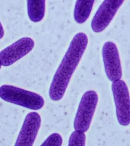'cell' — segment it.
I'll return each mask as SVG.
<instances>
[{
  "label": "cell",
  "instance_id": "30bf717a",
  "mask_svg": "<svg viewBox=\"0 0 130 146\" xmlns=\"http://www.w3.org/2000/svg\"><path fill=\"white\" fill-rule=\"evenodd\" d=\"M46 0H27V14L30 21L38 22L42 21L45 13Z\"/></svg>",
  "mask_w": 130,
  "mask_h": 146
},
{
  "label": "cell",
  "instance_id": "3957f363",
  "mask_svg": "<svg viewBox=\"0 0 130 146\" xmlns=\"http://www.w3.org/2000/svg\"><path fill=\"white\" fill-rule=\"evenodd\" d=\"M98 102V95L95 91H87L83 95L74 121L75 131L83 133L88 131Z\"/></svg>",
  "mask_w": 130,
  "mask_h": 146
},
{
  "label": "cell",
  "instance_id": "4fadbf2b",
  "mask_svg": "<svg viewBox=\"0 0 130 146\" xmlns=\"http://www.w3.org/2000/svg\"><path fill=\"white\" fill-rule=\"evenodd\" d=\"M4 29H3V27L2 25V23H1L0 22V39H2L4 35Z\"/></svg>",
  "mask_w": 130,
  "mask_h": 146
},
{
  "label": "cell",
  "instance_id": "6da1fadb",
  "mask_svg": "<svg viewBox=\"0 0 130 146\" xmlns=\"http://www.w3.org/2000/svg\"><path fill=\"white\" fill-rule=\"evenodd\" d=\"M87 44V36L83 33L76 34L72 38L51 83L49 96L51 100L58 101L63 97L71 78L86 49Z\"/></svg>",
  "mask_w": 130,
  "mask_h": 146
},
{
  "label": "cell",
  "instance_id": "8fae6325",
  "mask_svg": "<svg viewBox=\"0 0 130 146\" xmlns=\"http://www.w3.org/2000/svg\"><path fill=\"white\" fill-rule=\"evenodd\" d=\"M86 135L84 133L74 131L71 134L68 146H85Z\"/></svg>",
  "mask_w": 130,
  "mask_h": 146
},
{
  "label": "cell",
  "instance_id": "52a82bcc",
  "mask_svg": "<svg viewBox=\"0 0 130 146\" xmlns=\"http://www.w3.org/2000/svg\"><path fill=\"white\" fill-rule=\"evenodd\" d=\"M124 0H104L91 21V28L95 33L103 31L110 23Z\"/></svg>",
  "mask_w": 130,
  "mask_h": 146
},
{
  "label": "cell",
  "instance_id": "7a4b0ae2",
  "mask_svg": "<svg viewBox=\"0 0 130 146\" xmlns=\"http://www.w3.org/2000/svg\"><path fill=\"white\" fill-rule=\"evenodd\" d=\"M0 98L6 102L32 110L40 109L44 103L40 95L11 85L0 87Z\"/></svg>",
  "mask_w": 130,
  "mask_h": 146
},
{
  "label": "cell",
  "instance_id": "277c9868",
  "mask_svg": "<svg viewBox=\"0 0 130 146\" xmlns=\"http://www.w3.org/2000/svg\"><path fill=\"white\" fill-rule=\"evenodd\" d=\"M112 91L119 123L127 125L130 122V101L128 89L125 82L117 80L112 84Z\"/></svg>",
  "mask_w": 130,
  "mask_h": 146
},
{
  "label": "cell",
  "instance_id": "9c48e42d",
  "mask_svg": "<svg viewBox=\"0 0 130 146\" xmlns=\"http://www.w3.org/2000/svg\"><path fill=\"white\" fill-rule=\"evenodd\" d=\"M95 0H76L74 17L75 21L79 24L86 22L92 11Z\"/></svg>",
  "mask_w": 130,
  "mask_h": 146
},
{
  "label": "cell",
  "instance_id": "5b68a950",
  "mask_svg": "<svg viewBox=\"0 0 130 146\" xmlns=\"http://www.w3.org/2000/svg\"><path fill=\"white\" fill-rule=\"evenodd\" d=\"M34 40L29 37L22 38L0 51V63L2 66H9L19 60L34 48Z\"/></svg>",
  "mask_w": 130,
  "mask_h": 146
},
{
  "label": "cell",
  "instance_id": "7c38bea8",
  "mask_svg": "<svg viewBox=\"0 0 130 146\" xmlns=\"http://www.w3.org/2000/svg\"><path fill=\"white\" fill-rule=\"evenodd\" d=\"M62 141L63 139L60 134L53 133L48 136L40 146H61Z\"/></svg>",
  "mask_w": 130,
  "mask_h": 146
},
{
  "label": "cell",
  "instance_id": "ba28073f",
  "mask_svg": "<svg viewBox=\"0 0 130 146\" xmlns=\"http://www.w3.org/2000/svg\"><path fill=\"white\" fill-rule=\"evenodd\" d=\"M41 124L38 113H29L23 121L14 146H32Z\"/></svg>",
  "mask_w": 130,
  "mask_h": 146
},
{
  "label": "cell",
  "instance_id": "5bb4252c",
  "mask_svg": "<svg viewBox=\"0 0 130 146\" xmlns=\"http://www.w3.org/2000/svg\"><path fill=\"white\" fill-rule=\"evenodd\" d=\"M1 66H2V65H1V63H0V69H1Z\"/></svg>",
  "mask_w": 130,
  "mask_h": 146
},
{
  "label": "cell",
  "instance_id": "8992f818",
  "mask_svg": "<svg viewBox=\"0 0 130 146\" xmlns=\"http://www.w3.org/2000/svg\"><path fill=\"white\" fill-rule=\"evenodd\" d=\"M102 56L106 75L112 82L121 79L122 68L119 51L112 42L104 43L102 48Z\"/></svg>",
  "mask_w": 130,
  "mask_h": 146
}]
</instances>
